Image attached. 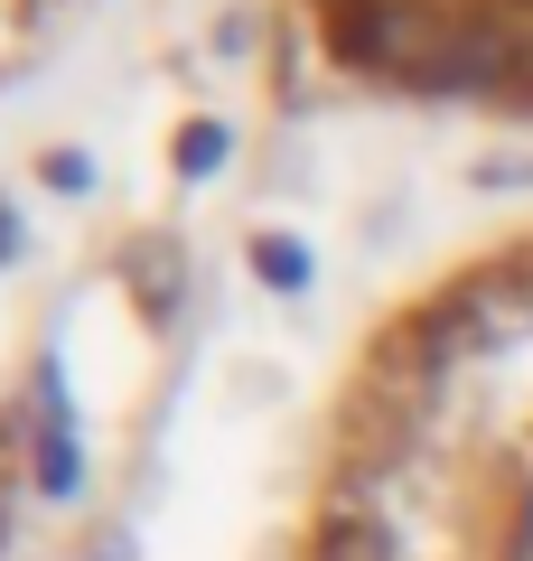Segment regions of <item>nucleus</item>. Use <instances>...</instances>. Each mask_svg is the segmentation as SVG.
Here are the masks:
<instances>
[{"label": "nucleus", "instance_id": "f03ea898", "mask_svg": "<svg viewBox=\"0 0 533 561\" xmlns=\"http://www.w3.org/2000/svg\"><path fill=\"white\" fill-rule=\"evenodd\" d=\"M0 561H10V459H0Z\"/></svg>", "mask_w": 533, "mask_h": 561}, {"label": "nucleus", "instance_id": "f257e3e1", "mask_svg": "<svg viewBox=\"0 0 533 561\" xmlns=\"http://www.w3.org/2000/svg\"><path fill=\"white\" fill-rule=\"evenodd\" d=\"M291 561H533V243L365 356Z\"/></svg>", "mask_w": 533, "mask_h": 561}]
</instances>
